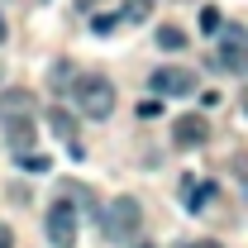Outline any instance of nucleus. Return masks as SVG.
Returning <instances> with one entry per match:
<instances>
[{
	"label": "nucleus",
	"instance_id": "1",
	"mask_svg": "<svg viewBox=\"0 0 248 248\" xmlns=\"http://www.w3.org/2000/svg\"><path fill=\"white\" fill-rule=\"evenodd\" d=\"M72 105L86 120H110L115 115V86L105 77H77L72 81Z\"/></svg>",
	"mask_w": 248,
	"mask_h": 248
},
{
	"label": "nucleus",
	"instance_id": "2",
	"mask_svg": "<svg viewBox=\"0 0 248 248\" xmlns=\"http://www.w3.org/2000/svg\"><path fill=\"white\" fill-rule=\"evenodd\" d=\"M105 239L110 244H129L134 234H139V224H143V205L134 201V196H120V201H110L105 205Z\"/></svg>",
	"mask_w": 248,
	"mask_h": 248
},
{
	"label": "nucleus",
	"instance_id": "3",
	"mask_svg": "<svg viewBox=\"0 0 248 248\" xmlns=\"http://www.w3.org/2000/svg\"><path fill=\"white\" fill-rule=\"evenodd\" d=\"M215 67H224V72H239V77L248 72V29H239V24H224V33H219V53H215Z\"/></svg>",
	"mask_w": 248,
	"mask_h": 248
},
{
	"label": "nucleus",
	"instance_id": "4",
	"mask_svg": "<svg viewBox=\"0 0 248 248\" xmlns=\"http://www.w3.org/2000/svg\"><path fill=\"white\" fill-rule=\"evenodd\" d=\"M43 234H48L53 248H72L77 244V210L67 201H53L48 205V219H43Z\"/></svg>",
	"mask_w": 248,
	"mask_h": 248
},
{
	"label": "nucleus",
	"instance_id": "5",
	"mask_svg": "<svg viewBox=\"0 0 248 248\" xmlns=\"http://www.w3.org/2000/svg\"><path fill=\"white\" fill-rule=\"evenodd\" d=\"M148 91L153 95H191L196 91V72H186V67H157L148 77Z\"/></svg>",
	"mask_w": 248,
	"mask_h": 248
},
{
	"label": "nucleus",
	"instance_id": "6",
	"mask_svg": "<svg viewBox=\"0 0 248 248\" xmlns=\"http://www.w3.org/2000/svg\"><path fill=\"white\" fill-rule=\"evenodd\" d=\"M210 139V124L201 120V115H182V120L172 124V143L177 148H201Z\"/></svg>",
	"mask_w": 248,
	"mask_h": 248
},
{
	"label": "nucleus",
	"instance_id": "7",
	"mask_svg": "<svg viewBox=\"0 0 248 248\" xmlns=\"http://www.w3.org/2000/svg\"><path fill=\"white\" fill-rule=\"evenodd\" d=\"M33 139H38V129H33V115L24 120H5V143H10V153H33Z\"/></svg>",
	"mask_w": 248,
	"mask_h": 248
},
{
	"label": "nucleus",
	"instance_id": "8",
	"mask_svg": "<svg viewBox=\"0 0 248 248\" xmlns=\"http://www.w3.org/2000/svg\"><path fill=\"white\" fill-rule=\"evenodd\" d=\"M29 110H33L29 91H5V95H0V124H5V120H24Z\"/></svg>",
	"mask_w": 248,
	"mask_h": 248
},
{
	"label": "nucleus",
	"instance_id": "9",
	"mask_svg": "<svg viewBox=\"0 0 248 248\" xmlns=\"http://www.w3.org/2000/svg\"><path fill=\"white\" fill-rule=\"evenodd\" d=\"M48 129H53L58 139H67V143L77 148V120H72L67 110H48Z\"/></svg>",
	"mask_w": 248,
	"mask_h": 248
},
{
	"label": "nucleus",
	"instance_id": "10",
	"mask_svg": "<svg viewBox=\"0 0 248 248\" xmlns=\"http://www.w3.org/2000/svg\"><path fill=\"white\" fill-rule=\"evenodd\" d=\"M157 48H167V53H182V48H186V33L177 29V24H162V29H157Z\"/></svg>",
	"mask_w": 248,
	"mask_h": 248
},
{
	"label": "nucleus",
	"instance_id": "11",
	"mask_svg": "<svg viewBox=\"0 0 248 248\" xmlns=\"http://www.w3.org/2000/svg\"><path fill=\"white\" fill-rule=\"evenodd\" d=\"M186 201H191V210H201V205H210V201H215V186L210 182H186Z\"/></svg>",
	"mask_w": 248,
	"mask_h": 248
},
{
	"label": "nucleus",
	"instance_id": "12",
	"mask_svg": "<svg viewBox=\"0 0 248 248\" xmlns=\"http://www.w3.org/2000/svg\"><path fill=\"white\" fill-rule=\"evenodd\" d=\"M148 10H153V0H129L120 10V19L124 24H139V19H148Z\"/></svg>",
	"mask_w": 248,
	"mask_h": 248
},
{
	"label": "nucleus",
	"instance_id": "13",
	"mask_svg": "<svg viewBox=\"0 0 248 248\" xmlns=\"http://www.w3.org/2000/svg\"><path fill=\"white\" fill-rule=\"evenodd\" d=\"M201 33H224V19L215 5H201Z\"/></svg>",
	"mask_w": 248,
	"mask_h": 248
},
{
	"label": "nucleus",
	"instance_id": "14",
	"mask_svg": "<svg viewBox=\"0 0 248 248\" xmlns=\"http://www.w3.org/2000/svg\"><path fill=\"white\" fill-rule=\"evenodd\" d=\"M19 167H24V172H48L53 162H48V157H38V153H19Z\"/></svg>",
	"mask_w": 248,
	"mask_h": 248
},
{
	"label": "nucleus",
	"instance_id": "15",
	"mask_svg": "<svg viewBox=\"0 0 248 248\" xmlns=\"http://www.w3.org/2000/svg\"><path fill=\"white\" fill-rule=\"evenodd\" d=\"M115 24H120V15H95V33H110Z\"/></svg>",
	"mask_w": 248,
	"mask_h": 248
},
{
	"label": "nucleus",
	"instance_id": "16",
	"mask_svg": "<svg viewBox=\"0 0 248 248\" xmlns=\"http://www.w3.org/2000/svg\"><path fill=\"white\" fill-rule=\"evenodd\" d=\"M157 110H162V105H157V95H153V100H143V105H139V115H143V120H153Z\"/></svg>",
	"mask_w": 248,
	"mask_h": 248
},
{
	"label": "nucleus",
	"instance_id": "17",
	"mask_svg": "<svg viewBox=\"0 0 248 248\" xmlns=\"http://www.w3.org/2000/svg\"><path fill=\"white\" fill-rule=\"evenodd\" d=\"M0 248H15V234H10V224L0 219Z\"/></svg>",
	"mask_w": 248,
	"mask_h": 248
},
{
	"label": "nucleus",
	"instance_id": "18",
	"mask_svg": "<svg viewBox=\"0 0 248 248\" xmlns=\"http://www.w3.org/2000/svg\"><path fill=\"white\" fill-rule=\"evenodd\" d=\"M191 248H219V244H215V239H201V244H191Z\"/></svg>",
	"mask_w": 248,
	"mask_h": 248
},
{
	"label": "nucleus",
	"instance_id": "19",
	"mask_svg": "<svg viewBox=\"0 0 248 248\" xmlns=\"http://www.w3.org/2000/svg\"><path fill=\"white\" fill-rule=\"evenodd\" d=\"M0 43H5V15H0Z\"/></svg>",
	"mask_w": 248,
	"mask_h": 248
}]
</instances>
